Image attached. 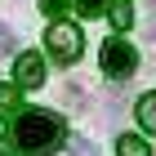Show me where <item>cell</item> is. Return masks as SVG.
Listing matches in <instances>:
<instances>
[{
    "label": "cell",
    "instance_id": "1",
    "mask_svg": "<svg viewBox=\"0 0 156 156\" xmlns=\"http://www.w3.org/2000/svg\"><path fill=\"white\" fill-rule=\"evenodd\" d=\"M13 143L23 147V156H54L67 143V125L58 112H23L13 125Z\"/></svg>",
    "mask_w": 156,
    "mask_h": 156
},
{
    "label": "cell",
    "instance_id": "2",
    "mask_svg": "<svg viewBox=\"0 0 156 156\" xmlns=\"http://www.w3.org/2000/svg\"><path fill=\"white\" fill-rule=\"evenodd\" d=\"M98 62H103V76L125 80V76H134V67H138V49H134L129 40H103Z\"/></svg>",
    "mask_w": 156,
    "mask_h": 156
},
{
    "label": "cell",
    "instance_id": "3",
    "mask_svg": "<svg viewBox=\"0 0 156 156\" xmlns=\"http://www.w3.org/2000/svg\"><path fill=\"white\" fill-rule=\"evenodd\" d=\"M49 54H54L58 62H67V67H72V62L85 54L80 27H72V23H54V27H49Z\"/></svg>",
    "mask_w": 156,
    "mask_h": 156
},
{
    "label": "cell",
    "instance_id": "4",
    "mask_svg": "<svg viewBox=\"0 0 156 156\" xmlns=\"http://www.w3.org/2000/svg\"><path fill=\"white\" fill-rule=\"evenodd\" d=\"M13 80H18V89H40V85H45V58H40V54H18Z\"/></svg>",
    "mask_w": 156,
    "mask_h": 156
},
{
    "label": "cell",
    "instance_id": "5",
    "mask_svg": "<svg viewBox=\"0 0 156 156\" xmlns=\"http://www.w3.org/2000/svg\"><path fill=\"white\" fill-rule=\"evenodd\" d=\"M134 116H138L143 134H156V94H143V98H138V103H134Z\"/></svg>",
    "mask_w": 156,
    "mask_h": 156
},
{
    "label": "cell",
    "instance_id": "6",
    "mask_svg": "<svg viewBox=\"0 0 156 156\" xmlns=\"http://www.w3.org/2000/svg\"><path fill=\"white\" fill-rule=\"evenodd\" d=\"M116 152L120 156H152V147H147L143 134H120V138H116Z\"/></svg>",
    "mask_w": 156,
    "mask_h": 156
},
{
    "label": "cell",
    "instance_id": "7",
    "mask_svg": "<svg viewBox=\"0 0 156 156\" xmlns=\"http://www.w3.org/2000/svg\"><path fill=\"white\" fill-rule=\"evenodd\" d=\"M107 9H112V27H116V31H129V27H134V9H129V0H112Z\"/></svg>",
    "mask_w": 156,
    "mask_h": 156
},
{
    "label": "cell",
    "instance_id": "8",
    "mask_svg": "<svg viewBox=\"0 0 156 156\" xmlns=\"http://www.w3.org/2000/svg\"><path fill=\"white\" fill-rule=\"evenodd\" d=\"M107 5H112V0H76V9H80L85 18H98V13H107Z\"/></svg>",
    "mask_w": 156,
    "mask_h": 156
},
{
    "label": "cell",
    "instance_id": "9",
    "mask_svg": "<svg viewBox=\"0 0 156 156\" xmlns=\"http://www.w3.org/2000/svg\"><path fill=\"white\" fill-rule=\"evenodd\" d=\"M72 156H98V147L89 138H72Z\"/></svg>",
    "mask_w": 156,
    "mask_h": 156
},
{
    "label": "cell",
    "instance_id": "10",
    "mask_svg": "<svg viewBox=\"0 0 156 156\" xmlns=\"http://www.w3.org/2000/svg\"><path fill=\"white\" fill-rule=\"evenodd\" d=\"M0 107H18V85H0Z\"/></svg>",
    "mask_w": 156,
    "mask_h": 156
},
{
    "label": "cell",
    "instance_id": "11",
    "mask_svg": "<svg viewBox=\"0 0 156 156\" xmlns=\"http://www.w3.org/2000/svg\"><path fill=\"white\" fill-rule=\"evenodd\" d=\"M0 54H13V31L0 23Z\"/></svg>",
    "mask_w": 156,
    "mask_h": 156
},
{
    "label": "cell",
    "instance_id": "12",
    "mask_svg": "<svg viewBox=\"0 0 156 156\" xmlns=\"http://www.w3.org/2000/svg\"><path fill=\"white\" fill-rule=\"evenodd\" d=\"M40 9H45V13H62V9H67V0H45Z\"/></svg>",
    "mask_w": 156,
    "mask_h": 156
},
{
    "label": "cell",
    "instance_id": "13",
    "mask_svg": "<svg viewBox=\"0 0 156 156\" xmlns=\"http://www.w3.org/2000/svg\"><path fill=\"white\" fill-rule=\"evenodd\" d=\"M5 134H9V125H5V116H0V138H5Z\"/></svg>",
    "mask_w": 156,
    "mask_h": 156
},
{
    "label": "cell",
    "instance_id": "14",
    "mask_svg": "<svg viewBox=\"0 0 156 156\" xmlns=\"http://www.w3.org/2000/svg\"><path fill=\"white\" fill-rule=\"evenodd\" d=\"M0 156H5V152H0Z\"/></svg>",
    "mask_w": 156,
    "mask_h": 156
}]
</instances>
